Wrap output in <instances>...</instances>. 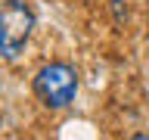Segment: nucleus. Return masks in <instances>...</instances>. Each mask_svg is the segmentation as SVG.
<instances>
[{
	"label": "nucleus",
	"instance_id": "2",
	"mask_svg": "<svg viewBox=\"0 0 149 140\" xmlns=\"http://www.w3.org/2000/svg\"><path fill=\"white\" fill-rule=\"evenodd\" d=\"M37 16L25 0H3L0 3V56L6 62H16L25 53L28 41L34 34Z\"/></svg>",
	"mask_w": 149,
	"mask_h": 140
},
{
	"label": "nucleus",
	"instance_id": "1",
	"mask_svg": "<svg viewBox=\"0 0 149 140\" xmlns=\"http://www.w3.org/2000/svg\"><path fill=\"white\" fill-rule=\"evenodd\" d=\"M78 87H81V78H78V69L65 59H53V62H44L31 78V90L40 100V106L50 112L68 109L78 97Z\"/></svg>",
	"mask_w": 149,
	"mask_h": 140
}]
</instances>
